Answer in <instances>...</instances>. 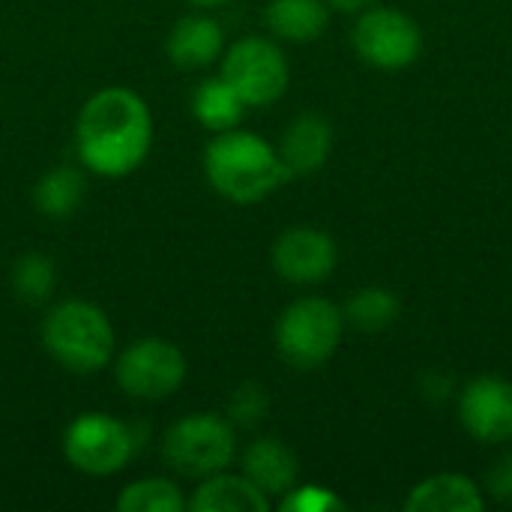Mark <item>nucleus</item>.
I'll return each mask as SVG.
<instances>
[{"mask_svg":"<svg viewBox=\"0 0 512 512\" xmlns=\"http://www.w3.org/2000/svg\"><path fill=\"white\" fill-rule=\"evenodd\" d=\"M114 381L117 387L141 402H162L174 396L186 381V354L162 336H144L129 342L114 354Z\"/></svg>","mask_w":512,"mask_h":512,"instance_id":"obj_9","label":"nucleus"},{"mask_svg":"<svg viewBox=\"0 0 512 512\" xmlns=\"http://www.w3.org/2000/svg\"><path fill=\"white\" fill-rule=\"evenodd\" d=\"M456 414L474 441L486 447L507 444L512 441V381L498 375L468 381L456 396Z\"/></svg>","mask_w":512,"mask_h":512,"instance_id":"obj_11","label":"nucleus"},{"mask_svg":"<svg viewBox=\"0 0 512 512\" xmlns=\"http://www.w3.org/2000/svg\"><path fill=\"white\" fill-rule=\"evenodd\" d=\"M204 177L216 195L240 207L261 204L288 180H294L279 150L267 138L240 126L216 132L204 147Z\"/></svg>","mask_w":512,"mask_h":512,"instance_id":"obj_2","label":"nucleus"},{"mask_svg":"<svg viewBox=\"0 0 512 512\" xmlns=\"http://www.w3.org/2000/svg\"><path fill=\"white\" fill-rule=\"evenodd\" d=\"M87 195V180L78 168L72 165H57L39 177L33 186V204L42 216L48 219H63L72 216Z\"/></svg>","mask_w":512,"mask_h":512,"instance_id":"obj_20","label":"nucleus"},{"mask_svg":"<svg viewBox=\"0 0 512 512\" xmlns=\"http://www.w3.org/2000/svg\"><path fill=\"white\" fill-rule=\"evenodd\" d=\"M219 75L240 93L249 108L276 105L291 84V66L279 39L243 36L231 42L219 60Z\"/></svg>","mask_w":512,"mask_h":512,"instance_id":"obj_8","label":"nucleus"},{"mask_svg":"<svg viewBox=\"0 0 512 512\" xmlns=\"http://www.w3.org/2000/svg\"><path fill=\"white\" fill-rule=\"evenodd\" d=\"M240 471L270 498H282L285 492H291L300 480V459L297 453L273 438V435H264V438H255L246 450H243V459H240Z\"/></svg>","mask_w":512,"mask_h":512,"instance_id":"obj_14","label":"nucleus"},{"mask_svg":"<svg viewBox=\"0 0 512 512\" xmlns=\"http://www.w3.org/2000/svg\"><path fill=\"white\" fill-rule=\"evenodd\" d=\"M345 336V315L327 297H297L276 318L273 342L279 357L297 369L312 372L333 360Z\"/></svg>","mask_w":512,"mask_h":512,"instance_id":"obj_4","label":"nucleus"},{"mask_svg":"<svg viewBox=\"0 0 512 512\" xmlns=\"http://www.w3.org/2000/svg\"><path fill=\"white\" fill-rule=\"evenodd\" d=\"M54 288H57V270H54L51 258H45L39 252H27L15 261L12 291L21 303H30V306L48 303Z\"/></svg>","mask_w":512,"mask_h":512,"instance_id":"obj_22","label":"nucleus"},{"mask_svg":"<svg viewBox=\"0 0 512 512\" xmlns=\"http://www.w3.org/2000/svg\"><path fill=\"white\" fill-rule=\"evenodd\" d=\"M39 336L48 357L72 375H96L108 369L117 354L111 318L96 303L81 297L54 303Z\"/></svg>","mask_w":512,"mask_h":512,"instance_id":"obj_3","label":"nucleus"},{"mask_svg":"<svg viewBox=\"0 0 512 512\" xmlns=\"http://www.w3.org/2000/svg\"><path fill=\"white\" fill-rule=\"evenodd\" d=\"M153 147V114L129 87L96 90L75 117V153L81 165L105 180L129 177Z\"/></svg>","mask_w":512,"mask_h":512,"instance_id":"obj_1","label":"nucleus"},{"mask_svg":"<svg viewBox=\"0 0 512 512\" xmlns=\"http://www.w3.org/2000/svg\"><path fill=\"white\" fill-rule=\"evenodd\" d=\"M276 150H279L291 177L315 174L318 168L327 165V159L333 153V126L321 114H312V111L297 114L285 126Z\"/></svg>","mask_w":512,"mask_h":512,"instance_id":"obj_13","label":"nucleus"},{"mask_svg":"<svg viewBox=\"0 0 512 512\" xmlns=\"http://www.w3.org/2000/svg\"><path fill=\"white\" fill-rule=\"evenodd\" d=\"M165 54L177 69H207L225 54V30L210 15H183L165 39Z\"/></svg>","mask_w":512,"mask_h":512,"instance_id":"obj_12","label":"nucleus"},{"mask_svg":"<svg viewBox=\"0 0 512 512\" xmlns=\"http://www.w3.org/2000/svg\"><path fill=\"white\" fill-rule=\"evenodd\" d=\"M264 24L279 42H315L330 24L327 0H270L264 6Z\"/></svg>","mask_w":512,"mask_h":512,"instance_id":"obj_17","label":"nucleus"},{"mask_svg":"<svg viewBox=\"0 0 512 512\" xmlns=\"http://www.w3.org/2000/svg\"><path fill=\"white\" fill-rule=\"evenodd\" d=\"M192 6H201V9H213V6H222V3H228V0H189Z\"/></svg>","mask_w":512,"mask_h":512,"instance_id":"obj_27","label":"nucleus"},{"mask_svg":"<svg viewBox=\"0 0 512 512\" xmlns=\"http://www.w3.org/2000/svg\"><path fill=\"white\" fill-rule=\"evenodd\" d=\"M342 315H345V327H354L360 333H384L399 321L402 303L396 291L384 285H366L348 297Z\"/></svg>","mask_w":512,"mask_h":512,"instance_id":"obj_19","label":"nucleus"},{"mask_svg":"<svg viewBox=\"0 0 512 512\" xmlns=\"http://www.w3.org/2000/svg\"><path fill=\"white\" fill-rule=\"evenodd\" d=\"M351 45L366 66L381 72H402L423 54V27L399 6L375 3L357 12Z\"/></svg>","mask_w":512,"mask_h":512,"instance_id":"obj_7","label":"nucleus"},{"mask_svg":"<svg viewBox=\"0 0 512 512\" xmlns=\"http://www.w3.org/2000/svg\"><path fill=\"white\" fill-rule=\"evenodd\" d=\"M192 117L210 129L213 135L216 132H228V129H237L249 111V105L240 99V93L222 78V75H210L204 78L195 90H192Z\"/></svg>","mask_w":512,"mask_h":512,"instance_id":"obj_18","label":"nucleus"},{"mask_svg":"<svg viewBox=\"0 0 512 512\" xmlns=\"http://www.w3.org/2000/svg\"><path fill=\"white\" fill-rule=\"evenodd\" d=\"M279 510L285 512H336L345 510V501L327 489V486H315V483H306V486H294L291 492H285L279 498Z\"/></svg>","mask_w":512,"mask_h":512,"instance_id":"obj_24","label":"nucleus"},{"mask_svg":"<svg viewBox=\"0 0 512 512\" xmlns=\"http://www.w3.org/2000/svg\"><path fill=\"white\" fill-rule=\"evenodd\" d=\"M162 456L177 474L204 480L234 465L237 429L222 414H210V411L186 414L168 426L162 438Z\"/></svg>","mask_w":512,"mask_h":512,"instance_id":"obj_6","label":"nucleus"},{"mask_svg":"<svg viewBox=\"0 0 512 512\" xmlns=\"http://www.w3.org/2000/svg\"><path fill=\"white\" fill-rule=\"evenodd\" d=\"M186 507H189V498H183L180 486L165 477L135 480L117 495L120 512H183Z\"/></svg>","mask_w":512,"mask_h":512,"instance_id":"obj_21","label":"nucleus"},{"mask_svg":"<svg viewBox=\"0 0 512 512\" xmlns=\"http://www.w3.org/2000/svg\"><path fill=\"white\" fill-rule=\"evenodd\" d=\"M270 264L282 282L309 288L333 276L339 264V249L327 231L312 228V225H294V228H285L273 240Z\"/></svg>","mask_w":512,"mask_h":512,"instance_id":"obj_10","label":"nucleus"},{"mask_svg":"<svg viewBox=\"0 0 512 512\" xmlns=\"http://www.w3.org/2000/svg\"><path fill=\"white\" fill-rule=\"evenodd\" d=\"M408 512H483L486 510V492L465 474H432L420 480L408 501Z\"/></svg>","mask_w":512,"mask_h":512,"instance_id":"obj_15","label":"nucleus"},{"mask_svg":"<svg viewBox=\"0 0 512 512\" xmlns=\"http://www.w3.org/2000/svg\"><path fill=\"white\" fill-rule=\"evenodd\" d=\"M63 459L84 477H114L129 468L141 450L138 426L105 414L84 411L63 429Z\"/></svg>","mask_w":512,"mask_h":512,"instance_id":"obj_5","label":"nucleus"},{"mask_svg":"<svg viewBox=\"0 0 512 512\" xmlns=\"http://www.w3.org/2000/svg\"><path fill=\"white\" fill-rule=\"evenodd\" d=\"M267 414H270V393L264 384H255V381L240 384L231 393L228 411H225L234 429H255L267 420Z\"/></svg>","mask_w":512,"mask_h":512,"instance_id":"obj_23","label":"nucleus"},{"mask_svg":"<svg viewBox=\"0 0 512 512\" xmlns=\"http://www.w3.org/2000/svg\"><path fill=\"white\" fill-rule=\"evenodd\" d=\"M327 3H330V9L357 15V12H363V9H369V6H375V3H381V0H327Z\"/></svg>","mask_w":512,"mask_h":512,"instance_id":"obj_26","label":"nucleus"},{"mask_svg":"<svg viewBox=\"0 0 512 512\" xmlns=\"http://www.w3.org/2000/svg\"><path fill=\"white\" fill-rule=\"evenodd\" d=\"M483 492H486L489 498H495L498 504H510L512 507V450L510 453H504V456L486 471Z\"/></svg>","mask_w":512,"mask_h":512,"instance_id":"obj_25","label":"nucleus"},{"mask_svg":"<svg viewBox=\"0 0 512 512\" xmlns=\"http://www.w3.org/2000/svg\"><path fill=\"white\" fill-rule=\"evenodd\" d=\"M270 498L240 471L231 474L228 468L198 480V489L189 498V510L195 512H267Z\"/></svg>","mask_w":512,"mask_h":512,"instance_id":"obj_16","label":"nucleus"}]
</instances>
